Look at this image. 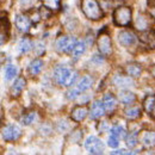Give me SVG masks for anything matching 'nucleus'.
<instances>
[{
    "mask_svg": "<svg viewBox=\"0 0 155 155\" xmlns=\"http://www.w3.org/2000/svg\"><path fill=\"white\" fill-rule=\"evenodd\" d=\"M34 51H35V54H36L37 56H41V55L45 51V44H44L42 41H38V42L35 44V47H34Z\"/></svg>",
    "mask_w": 155,
    "mask_h": 155,
    "instance_id": "2f4dec72",
    "label": "nucleus"
},
{
    "mask_svg": "<svg viewBox=\"0 0 155 155\" xmlns=\"http://www.w3.org/2000/svg\"><path fill=\"white\" fill-rule=\"evenodd\" d=\"M153 112H154V116H155V106H154V111H153Z\"/></svg>",
    "mask_w": 155,
    "mask_h": 155,
    "instance_id": "a19ab883",
    "label": "nucleus"
},
{
    "mask_svg": "<svg viewBox=\"0 0 155 155\" xmlns=\"http://www.w3.org/2000/svg\"><path fill=\"white\" fill-rule=\"evenodd\" d=\"M87 114H88L87 107H85V106H77L72 111V118H73L74 122L79 123V122H82L87 117Z\"/></svg>",
    "mask_w": 155,
    "mask_h": 155,
    "instance_id": "4468645a",
    "label": "nucleus"
},
{
    "mask_svg": "<svg viewBox=\"0 0 155 155\" xmlns=\"http://www.w3.org/2000/svg\"><path fill=\"white\" fill-rule=\"evenodd\" d=\"M104 56V55H103ZM103 56L101 55H98V54H96V55H93V58H92V62L93 63H96V64H101L103 62H104V58H103Z\"/></svg>",
    "mask_w": 155,
    "mask_h": 155,
    "instance_id": "c9c22d12",
    "label": "nucleus"
},
{
    "mask_svg": "<svg viewBox=\"0 0 155 155\" xmlns=\"http://www.w3.org/2000/svg\"><path fill=\"white\" fill-rule=\"evenodd\" d=\"M141 109L137 107V106H130L128 107L125 111H124V115L128 119L130 120H134V119H137L138 117H141Z\"/></svg>",
    "mask_w": 155,
    "mask_h": 155,
    "instance_id": "4be33fe9",
    "label": "nucleus"
},
{
    "mask_svg": "<svg viewBox=\"0 0 155 155\" xmlns=\"http://www.w3.org/2000/svg\"><path fill=\"white\" fill-rule=\"evenodd\" d=\"M125 72H127V74L129 77L137 78L140 77L141 73H142V67L140 64H137V63H129L125 67Z\"/></svg>",
    "mask_w": 155,
    "mask_h": 155,
    "instance_id": "f3484780",
    "label": "nucleus"
},
{
    "mask_svg": "<svg viewBox=\"0 0 155 155\" xmlns=\"http://www.w3.org/2000/svg\"><path fill=\"white\" fill-rule=\"evenodd\" d=\"M105 112H106V109L104 106L103 100H96L91 106L90 117H91V119H99L105 115Z\"/></svg>",
    "mask_w": 155,
    "mask_h": 155,
    "instance_id": "1a4fd4ad",
    "label": "nucleus"
},
{
    "mask_svg": "<svg viewBox=\"0 0 155 155\" xmlns=\"http://www.w3.org/2000/svg\"><path fill=\"white\" fill-rule=\"evenodd\" d=\"M81 10L90 20H99L104 16L97 0H81Z\"/></svg>",
    "mask_w": 155,
    "mask_h": 155,
    "instance_id": "f257e3e1",
    "label": "nucleus"
},
{
    "mask_svg": "<svg viewBox=\"0 0 155 155\" xmlns=\"http://www.w3.org/2000/svg\"><path fill=\"white\" fill-rule=\"evenodd\" d=\"M149 13H150V16L155 19V8H150L149 10Z\"/></svg>",
    "mask_w": 155,
    "mask_h": 155,
    "instance_id": "58836bf2",
    "label": "nucleus"
},
{
    "mask_svg": "<svg viewBox=\"0 0 155 155\" xmlns=\"http://www.w3.org/2000/svg\"><path fill=\"white\" fill-rule=\"evenodd\" d=\"M32 49V43L31 41L26 37L20 39V42L18 43V51L21 54H25V53H29L30 50Z\"/></svg>",
    "mask_w": 155,
    "mask_h": 155,
    "instance_id": "5701e85b",
    "label": "nucleus"
},
{
    "mask_svg": "<svg viewBox=\"0 0 155 155\" xmlns=\"http://www.w3.org/2000/svg\"><path fill=\"white\" fill-rule=\"evenodd\" d=\"M78 39L74 36H61L56 41V49L60 53H72L77 45Z\"/></svg>",
    "mask_w": 155,
    "mask_h": 155,
    "instance_id": "20e7f679",
    "label": "nucleus"
},
{
    "mask_svg": "<svg viewBox=\"0 0 155 155\" xmlns=\"http://www.w3.org/2000/svg\"><path fill=\"white\" fill-rule=\"evenodd\" d=\"M103 103H104V106L106 109V112H114L115 111L117 106V99L114 94H111V93L105 94L103 98Z\"/></svg>",
    "mask_w": 155,
    "mask_h": 155,
    "instance_id": "ddd939ff",
    "label": "nucleus"
},
{
    "mask_svg": "<svg viewBox=\"0 0 155 155\" xmlns=\"http://www.w3.org/2000/svg\"><path fill=\"white\" fill-rule=\"evenodd\" d=\"M1 135L5 141H16L18 140L21 135V130L18 125L16 124H11V125H6L2 128L1 130Z\"/></svg>",
    "mask_w": 155,
    "mask_h": 155,
    "instance_id": "423d86ee",
    "label": "nucleus"
},
{
    "mask_svg": "<svg viewBox=\"0 0 155 155\" xmlns=\"http://www.w3.org/2000/svg\"><path fill=\"white\" fill-rule=\"evenodd\" d=\"M69 129V125L67 123V120H61L58 123V130L60 133H66Z\"/></svg>",
    "mask_w": 155,
    "mask_h": 155,
    "instance_id": "72a5a7b5",
    "label": "nucleus"
},
{
    "mask_svg": "<svg viewBox=\"0 0 155 155\" xmlns=\"http://www.w3.org/2000/svg\"><path fill=\"white\" fill-rule=\"evenodd\" d=\"M125 142H127L128 148H130V149L135 148L136 146H137V143H138V136H137V133H131V134H129V135L125 137Z\"/></svg>",
    "mask_w": 155,
    "mask_h": 155,
    "instance_id": "a878e982",
    "label": "nucleus"
},
{
    "mask_svg": "<svg viewBox=\"0 0 155 155\" xmlns=\"http://www.w3.org/2000/svg\"><path fill=\"white\" fill-rule=\"evenodd\" d=\"M141 41L149 45L150 48H155V32L154 31H147L141 35Z\"/></svg>",
    "mask_w": 155,
    "mask_h": 155,
    "instance_id": "412c9836",
    "label": "nucleus"
},
{
    "mask_svg": "<svg viewBox=\"0 0 155 155\" xmlns=\"http://www.w3.org/2000/svg\"><path fill=\"white\" fill-rule=\"evenodd\" d=\"M77 79H78V72H75V71H73V69H72V72H71L69 77L67 78V80H66L64 87H72V86L75 84Z\"/></svg>",
    "mask_w": 155,
    "mask_h": 155,
    "instance_id": "c85d7f7f",
    "label": "nucleus"
},
{
    "mask_svg": "<svg viewBox=\"0 0 155 155\" xmlns=\"http://www.w3.org/2000/svg\"><path fill=\"white\" fill-rule=\"evenodd\" d=\"M118 42L123 47H130V45L136 43V36L134 35V32L124 30V31H120L118 34Z\"/></svg>",
    "mask_w": 155,
    "mask_h": 155,
    "instance_id": "9d476101",
    "label": "nucleus"
},
{
    "mask_svg": "<svg viewBox=\"0 0 155 155\" xmlns=\"http://www.w3.org/2000/svg\"><path fill=\"white\" fill-rule=\"evenodd\" d=\"M133 11L130 7L120 6L114 11V21L118 26H128L131 21Z\"/></svg>",
    "mask_w": 155,
    "mask_h": 155,
    "instance_id": "f03ea898",
    "label": "nucleus"
},
{
    "mask_svg": "<svg viewBox=\"0 0 155 155\" xmlns=\"http://www.w3.org/2000/svg\"><path fill=\"white\" fill-rule=\"evenodd\" d=\"M17 72H18V68L15 66V64H8L6 66L5 68V79L6 80H12L15 79L17 75Z\"/></svg>",
    "mask_w": 155,
    "mask_h": 155,
    "instance_id": "393cba45",
    "label": "nucleus"
},
{
    "mask_svg": "<svg viewBox=\"0 0 155 155\" xmlns=\"http://www.w3.org/2000/svg\"><path fill=\"white\" fill-rule=\"evenodd\" d=\"M26 81L23 77H19L16 79V81L13 82V85L11 86V94L13 97H18L20 93L23 92V90L25 88Z\"/></svg>",
    "mask_w": 155,
    "mask_h": 155,
    "instance_id": "f8f14e48",
    "label": "nucleus"
},
{
    "mask_svg": "<svg viewBox=\"0 0 155 155\" xmlns=\"http://www.w3.org/2000/svg\"><path fill=\"white\" fill-rule=\"evenodd\" d=\"M155 106V96H148L146 97L144 101H143V107L146 110L147 114H152L154 111Z\"/></svg>",
    "mask_w": 155,
    "mask_h": 155,
    "instance_id": "b1692460",
    "label": "nucleus"
},
{
    "mask_svg": "<svg viewBox=\"0 0 155 155\" xmlns=\"http://www.w3.org/2000/svg\"><path fill=\"white\" fill-rule=\"evenodd\" d=\"M110 131H111V134H114V135H116L118 138H125L127 137V131H125V129L123 128V127H120V125H114L111 129H110Z\"/></svg>",
    "mask_w": 155,
    "mask_h": 155,
    "instance_id": "bb28decb",
    "label": "nucleus"
},
{
    "mask_svg": "<svg viewBox=\"0 0 155 155\" xmlns=\"http://www.w3.org/2000/svg\"><path fill=\"white\" fill-rule=\"evenodd\" d=\"M118 144H119V138L116 135L111 134V135L109 136V138H107V146L110 148H117Z\"/></svg>",
    "mask_w": 155,
    "mask_h": 155,
    "instance_id": "473e14b6",
    "label": "nucleus"
},
{
    "mask_svg": "<svg viewBox=\"0 0 155 155\" xmlns=\"http://www.w3.org/2000/svg\"><path fill=\"white\" fill-rule=\"evenodd\" d=\"M44 1H45V6H47V7H49L50 10L58 8V2H60V0H44Z\"/></svg>",
    "mask_w": 155,
    "mask_h": 155,
    "instance_id": "f704fd0d",
    "label": "nucleus"
},
{
    "mask_svg": "<svg viewBox=\"0 0 155 155\" xmlns=\"http://www.w3.org/2000/svg\"><path fill=\"white\" fill-rule=\"evenodd\" d=\"M19 1H20V4H21V5H29L32 0H19Z\"/></svg>",
    "mask_w": 155,
    "mask_h": 155,
    "instance_id": "4c0bfd02",
    "label": "nucleus"
},
{
    "mask_svg": "<svg viewBox=\"0 0 155 155\" xmlns=\"http://www.w3.org/2000/svg\"><path fill=\"white\" fill-rule=\"evenodd\" d=\"M98 49L101 55L104 56H110L112 53V44H111V38L107 32H100L97 39Z\"/></svg>",
    "mask_w": 155,
    "mask_h": 155,
    "instance_id": "39448f33",
    "label": "nucleus"
},
{
    "mask_svg": "<svg viewBox=\"0 0 155 155\" xmlns=\"http://www.w3.org/2000/svg\"><path fill=\"white\" fill-rule=\"evenodd\" d=\"M85 149L90 153V154H103L105 146L103 143V141L100 138H98L97 136L90 135L84 142Z\"/></svg>",
    "mask_w": 155,
    "mask_h": 155,
    "instance_id": "7ed1b4c3",
    "label": "nucleus"
},
{
    "mask_svg": "<svg viewBox=\"0 0 155 155\" xmlns=\"http://www.w3.org/2000/svg\"><path fill=\"white\" fill-rule=\"evenodd\" d=\"M150 73H152V75L155 78V64L152 67V68H150Z\"/></svg>",
    "mask_w": 155,
    "mask_h": 155,
    "instance_id": "ea45409f",
    "label": "nucleus"
},
{
    "mask_svg": "<svg viewBox=\"0 0 155 155\" xmlns=\"http://www.w3.org/2000/svg\"><path fill=\"white\" fill-rule=\"evenodd\" d=\"M142 143L147 148H152L155 146V133L154 131H144L142 135Z\"/></svg>",
    "mask_w": 155,
    "mask_h": 155,
    "instance_id": "6ab92c4d",
    "label": "nucleus"
},
{
    "mask_svg": "<svg viewBox=\"0 0 155 155\" xmlns=\"http://www.w3.org/2000/svg\"><path fill=\"white\" fill-rule=\"evenodd\" d=\"M80 92L81 91L78 87L77 88H69L67 91V93H66V97H67V99H69V100H75L80 96Z\"/></svg>",
    "mask_w": 155,
    "mask_h": 155,
    "instance_id": "c756f323",
    "label": "nucleus"
},
{
    "mask_svg": "<svg viewBox=\"0 0 155 155\" xmlns=\"http://www.w3.org/2000/svg\"><path fill=\"white\" fill-rule=\"evenodd\" d=\"M85 51H86V42L85 41H78L77 45L74 47V49L72 51V55L74 58H79L85 54Z\"/></svg>",
    "mask_w": 155,
    "mask_h": 155,
    "instance_id": "aec40b11",
    "label": "nucleus"
},
{
    "mask_svg": "<svg viewBox=\"0 0 155 155\" xmlns=\"http://www.w3.org/2000/svg\"><path fill=\"white\" fill-rule=\"evenodd\" d=\"M119 100L124 105H131L136 101V96L135 93H133V92H130L128 90H123L119 93Z\"/></svg>",
    "mask_w": 155,
    "mask_h": 155,
    "instance_id": "2eb2a0df",
    "label": "nucleus"
},
{
    "mask_svg": "<svg viewBox=\"0 0 155 155\" xmlns=\"http://www.w3.org/2000/svg\"><path fill=\"white\" fill-rule=\"evenodd\" d=\"M31 26V20L24 15L16 16V28L21 32H28Z\"/></svg>",
    "mask_w": 155,
    "mask_h": 155,
    "instance_id": "9b49d317",
    "label": "nucleus"
},
{
    "mask_svg": "<svg viewBox=\"0 0 155 155\" xmlns=\"http://www.w3.org/2000/svg\"><path fill=\"white\" fill-rule=\"evenodd\" d=\"M71 72H72V69H69V68L66 67V66H61V64L58 66V67L55 68V71H54L55 81L58 82L60 86H64L66 80H67V78L69 77Z\"/></svg>",
    "mask_w": 155,
    "mask_h": 155,
    "instance_id": "0eeeda50",
    "label": "nucleus"
},
{
    "mask_svg": "<svg viewBox=\"0 0 155 155\" xmlns=\"http://www.w3.org/2000/svg\"><path fill=\"white\" fill-rule=\"evenodd\" d=\"M43 66H44V62L41 60V58H35L30 62L29 64V72L31 75H37L42 72L43 69Z\"/></svg>",
    "mask_w": 155,
    "mask_h": 155,
    "instance_id": "dca6fc26",
    "label": "nucleus"
},
{
    "mask_svg": "<svg viewBox=\"0 0 155 155\" xmlns=\"http://www.w3.org/2000/svg\"><path fill=\"white\" fill-rule=\"evenodd\" d=\"M112 82H114V85H115L116 87L120 88V90H129L130 87H133V86L135 85L133 78L129 77V75H128V77H124V75H116V77L114 78Z\"/></svg>",
    "mask_w": 155,
    "mask_h": 155,
    "instance_id": "6e6552de",
    "label": "nucleus"
},
{
    "mask_svg": "<svg viewBox=\"0 0 155 155\" xmlns=\"http://www.w3.org/2000/svg\"><path fill=\"white\" fill-rule=\"evenodd\" d=\"M36 112H30V114H26L25 116L21 118V124L23 125H31L35 120H36Z\"/></svg>",
    "mask_w": 155,
    "mask_h": 155,
    "instance_id": "cd10ccee",
    "label": "nucleus"
},
{
    "mask_svg": "<svg viewBox=\"0 0 155 155\" xmlns=\"http://www.w3.org/2000/svg\"><path fill=\"white\" fill-rule=\"evenodd\" d=\"M111 154L114 155H124V154H134V152H129V150H127V149H117V150H114V152H111Z\"/></svg>",
    "mask_w": 155,
    "mask_h": 155,
    "instance_id": "e433bc0d",
    "label": "nucleus"
},
{
    "mask_svg": "<svg viewBox=\"0 0 155 155\" xmlns=\"http://www.w3.org/2000/svg\"><path fill=\"white\" fill-rule=\"evenodd\" d=\"M93 85V79L90 77V75H85L80 79V81L78 82V88L81 91V92H85L87 90H90Z\"/></svg>",
    "mask_w": 155,
    "mask_h": 155,
    "instance_id": "a211bd4d",
    "label": "nucleus"
},
{
    "mask_svg": "<svg viewBox=\"0 0 155 155\" xmlns=\"http://www.w3.org/2000/svg\"><path fill=\"white\" fill-rule=\"evenodd\" d=\"M147 26H148V24H147L146 18H143L142 16L138 15V16H137V19H136V28H137L138 30H146Z\"/></svg>",
    "mask_w": 155,
    "mask_h": 155,
    "instance_id": "7c9ffc66",
    "label": "nucleus"
}]
</instances>
